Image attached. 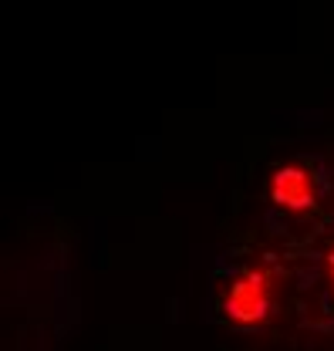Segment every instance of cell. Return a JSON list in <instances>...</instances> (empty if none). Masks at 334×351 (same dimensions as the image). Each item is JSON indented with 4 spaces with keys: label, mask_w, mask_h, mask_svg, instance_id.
<instances>
[{
    "label": "cell",
    "mask_w": 334,
    "mask_h": 351,
    "mask_svg": "<svg viewBox=\"0 0 334 351\" xmlns=\"http://www.w3.org/2000/svg\"><path fill=\"white\" fill-rule=\"evenodd\" d=\"M274 294H277V270L270 263L263 267H247L223 294V314L226 321L247 328V324H260L270 307H274Z\"/></svg>",
    "instance_id": "6da1fadb"
},
{
    "label": "cell",
    "mask_w": 334,
    "mask_h": 351,
    "mask_svg": "<svg viewBox=\"0 0 334 351\" xmlns=\"http://www.w3.org/2000/svg\"><path fill=\"white\" fill-rule=\"evenodd\" d=\"M270 199H274V206L291 210V213L311 210L314 199H318L314 176L307 173L304 166H281L274 173V179H270Z\"/></svg>",
    "instance_id": "7a4b0ae2"
},
{
    "label": "cell",
    "mask_w": 334,
    "mask_h": 351,
    "mask_svg": "<svg viewBox=\"0 0 334 351\" xmlns=\"http://www.w3.org/2000/svg\"><path fill=\"white\" fill-rule=\"evenodd\" d=\"M328 274H331V284H334V247H331V254H328Z\"/></svg>",
    "instance_id": "3957f363"
}]
</instances>
